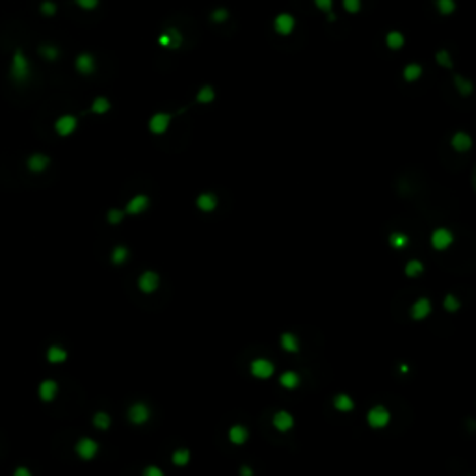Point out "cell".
I'll use <instances>...</instances> for the list:
<instances>
[{"label":"cell","instance_id":"6","mask_svg":"<svg viewBox=\"0 0 476 476\" xmlns=\"http://www.w3.org/2000/svg\"><path fill=\"white\" fill-rule=\"evenodd\" d=\"M430 242H431V246L436 247L437 251L448 249V247L452 246V242H454L452 231H450V229H445V227H439V229H436L434 233H431Z\"/></svg>","mask_w":476,"mask_h":476},{"label":"cell","instance_id":"24","mask_svg":"<svg viewBox=\"0 0 476 476\" xmlns=\"http://www.w3.org/2000/svg\"><path fill=\"white\" fill-rule=\"evenodd\" d=\"M454 86H456V90H458L459 95H463V97L470 95V93H472V90H474L472 82H469L467 78H463L461 75H456V76H454Z\"/></svg>","mask_w":476,"mask_h":476},{"label":"cell","instance_id":"41","mask_svg":"<svg viewBox=\"0 0 476 476\" xmlns=\"http://www.w3.org/2000/svg\"><path fill=\"white\" fill-rule=\"evenodd\" d=\"M210 19H212V23H225V21L229 19V12H227L225 8H218V10L212 12Z\"/></svg>","mask_w":476,"mask_h":476},{"label":"cell","instance_id":"4","mask_svg":"<svg viewBox=\"0 0 476 476\" xmlns=\"http://www.w3.org/2000/svg\"><path fill=\"white\" fill-rule=\"evenodd\" d=\"M169 123H171V114H167V112H156V114L151 115L147 126H149V131L153 132L155 136H160V134H164V132L169 128Z\"/></svg>","mask_w":476,"mask_h":476},{"label":"cell","instance_id":"18","mask_svg":"<svg viewBox=\"0 0 476 476\" xmlns=\"http://www.w3.org/2000/svg\"><path fill=\"white\" fill-rule=\"evenodd\" d=\"M195 205H197V208L203 210V212H212L214 208H216V205H218V199H216L214 194L205 192V194H201L199 197L195 199Z\"/></svg>","mask_w":476,"mask_h":476},{"label":"cell","instance_id":"19","mask_svg":"<svg viewBox=\"0 0 476 476\" xmlns=\"http://www.w3.org/2000/svg\"><path fill=\"white\" fill-rule=\"evenodd\" d=\"M58 395V383L52 381V379H45L43 383L39 385V398L43 402H51L54 400Z\"/></svg>","mask_w":476,"mask_h":476},{"label":"cell","instance_id":"44","mask_svg":"<svg viewBox=\"0 0 476 476\" xmlns=\"http://www.w3.org/2000/svg\"><path fill=\"white\" fill-rule=\"evenodd\" d=\"M106 218H108L110 224H119L121 220H123V212H121L119 208H112Z\"/></svg>","mask_w":476,"mask_h":476},{"label":"cell","instance_id":"22","mask_svg":"<svg viewBox=\"0 0 476 476\" xmlns=\"http://www.w3.org/2000/svg\"><path fill=\"white\" fill-rule=\"evenodd\" d=\"M281 346H283V350L290 352V354H296V352L299 350V340H298L296 335H292V333H283Z\"/></svg>","mask_w":476,"mask_h":476},{"label":"cell","instance_id":"2","mask_svg":"<svg viewBox=\"0 0 476 476\" xmlns=\"http://www.w3.org/2000/svg\"><path fill=\"white\" fill-rule=\"evenodd\" d=\"M76 126H78V119H76L73 114H63L54 121V131H56V134L62 136V138L71 136V134L76 131Z\"/></svg>","mask_w":476,"mask_h":476},{"label":"cell","instance_id":"5","mask_svg":"<svg viewBox=\"0 0 476 476\" xmlns=\"http://www.w3.org/2000/svg\"><path fill=\"white\" fill-rule=\"evenodd\" d=\"M367 420H368V426H370V428H376V430H379V428H385V426L389 424L391 413L387 411V409H385V407L376 406V407H372V409L368 411Z\"/></svg>","mask_w":476,"mask_h":476},{"label":"cell","instance_id":"34","mask_svg":"<svg viewBox=\"0 0 476 476\" xmlns=\"http://www.w3.org/2000/svg\"><path fill=\"white\" fill-rule=\"evenodd\" d=\"M315 6L320 10V12L327 13L329 21H335V13H333V0H313Z\"/></svg>","mask_w":476,"mask_h":476},{"label":"cell","instance_id":"23","mask_svg":"<svg viewBox=\"0 0 476 476\" xmlns=\"http://www.w3.org/2000/svg\"><path fill=\"white\" fill-rule=\"evenodd\" d=\"M333 404H335V409H338V411H344V413H348V411H352L354 409V400H352L350 395H337L335 396V400H333Z\"/></svg>","mask_w":476,"mask_h":476},{"label":"cell","instance_id":"38","mask_svg":"<svg viewBox=\"0 0 476 476\" xmlns=\"http://www.w3.org/2000/svg\"><path fill=\"white\" fill-rule=\"evenodd\" d=\"M188 461H190V452L186 448H179V450L173 452V463L175 465L183 467V465H186Z\"/></svg>","mask_w":476,"mask_h":476},{"label":"cell","instance_id":"8","mask_svg":"<svg viewBox=\"0 0 476 476\" xmlns=\"http://www.w3.org/2000/svg\"><path fill=\"white\" fill-rule=\"evenodd\" d=\"M75 450H76V454H78V458L93 459L99 452V445L93 441V439H90V437H82L80 441L76 443Z\"/></svg>","mask_w":476,"mask_h":476},{"label":"cell","instance_id":"30","mask_svg":"<svg viewBox=\"0 0 476 476\" xmlns=\"http://www.w3.org/2000/svg\"><path fill=\"white\" fill-rule=\"evenodd\" d=\"M216 99V93H214V88L212 86H203L197 92V95H195V101L201 104H210Z\"/></svg>","mask_w":476,"mask_h":476},{"label":"cell","instance_id":"14","mask_svg":"<svg viewBox=\"0 0 476 476\" xmlns=\"http://www.w3.org/2000/svg\"><path fill=\"white\" fill-rule=\"evenodd\" d=\"M450 144H452L454 151H458V153H467V151H470V147H472V138H470L469 132L458 131L452 136Z\"/></svg>","mask_w":476,"mask_h":476},{"label":"cell","instance_id":"47","mask_svg":"<svg viewBox=\"0 0 476 476\" xmlns=\"http://www.w3.org/2000/svg\"><path fill=\"white\" fill-rule=\"evenodd\" d=\"M240 476H253V470L249 467H242L240 469Z\"/></svg>","mask_w":476,"mask_h":476},{"label":"cell","instance_id":"10","mask_svg":"<svg viewBox=\"0 0 476 476\" xmlns=\"http://www.w3.org/2000/svg\"><path fill=\"white\" fill-rule=\"evenodd\" d=\"M151 417V411L149 407L145 406V404H142V402H138V404H134V406H131V409H128V420H131L132 424H144V422H147Z\"/></svg>","mask_w":476,"mask_h":476},{"label":"cell","instance_id":"33","mask_svg":"<svg viewBox=\"0 0 476 476\" xmlns=\"http://www.w3.org/2000/svg\"><path fill=\"white\" fill-rule=\"evenodd\" d=\"M39 12L43 17H54L58 12V6L56 2H52V0H43L39 4Z\"/></svg>","mask_w":476,"mask_h":476},{"label":"cell","instance_id":"39","mask_svg":"<svg viewBox=\"0 0 476 476\" xmlns=\"http://www.w3.org/2000/svg\"><path fill=\"white\" fill-rule=\"evenodd\" d=\"M93 424L99 430H106V428H110V417L106 413H97L93 417Z\"/></svg>","mask_w":476,"mask_h":476},{"label":"cell","instance_id":"13","mask_svg":"<svg viewBox=\"0 0 476 476\" xmlns=\"http://www.w3.org/2000/svg\"><path fill=\"white\" fill-rule=\"evenodd\" d=\"M147 208H149V197L144 195V194H138L128 201V205H126V212L131 214V216H138V214L145 212Z\"/></svg>","mask_w":476,"mask_h":476},{"label":"cell","instance_id":"27","mask_svg":"<svg viewBox=\"0 0 476 476\" xmlns=\"http://www.w3.org/2000/svg\"><path fill=\"white\" fill-rule=\"evenodd\" d=\"M279 383H281L285 389H296V387L299 385V374L292 372V370L283 372L281 378H279Z\"/></svg>","mask_w":476,"mask_h":476},{"label":"cell","instance_id":"26","mask_svg":"<svg viewBox=\"0 0 476 476\" xmlns=\"http://www.w3.org/2000/svg\"><path fill=\"white\" fill-rule=\"evenodd\" d=\"M39 54L45 58L47 62H56L60 58V49L56 45H52V43H43L39 47Z\"/></svg>","mask_w":476,"mask_h":476},{"label":"cell","instance_id":"46","mask_svg":"<svg viewBox=\"0 0 476 476\" xmlns=\"http://www.w3.org/2000/svg\"><path fill=\"white\" fill-rule=\"evenodd\" d=\"M13 476H32V472H30V469H26V467H17L15 472H13Z\"/></svg>","mask_w":476,"mask_h":476},{"label":"cell","instance_id":"45","mask_svg":"<svg viewBox=\"0 0 476 476\" xmlns=\"http://www.w3.org/2000/svg\"><path fill=\"white\" fill-rule=\"evenodd\" d=\"M144 476H164V472H162L158 467L151 465V467H147V469L144 470Z\"/></svg>","mask_w":476,"mask_h":476},{"label":"cell","instance_id":"17","mask_svg":"<svg viewBox=\"0 0 476 476\" xmlns=\"http://www.w3.org/2000/svg\"><path fill=\"white\" fill-rule=\"evenodd\" d=\"M274 428L279 431H288L294 426V417L288 411H277L274 415V420H272Z\"/></svg>","mask_w":476,"mask_h":476},{"label":"cell","instance_id":"42","mask_svg":"<svg viewBox=\"0 0 476 476\" xmlns=\"http://www.w3.org/2000/svg\"><path fill=\"white\" fill-rule=\"evenodd\" d=\"M76 6L80 8V10H86V12H90V10H95V8L99 6V2L101 0H75Z\"/></svg>","mask_w":476,"mask_h":476},{"label":"cell","instance_id":"15","mask_svg":"<svg viewBox=\"0 0 476 476\" xmlns=\"http://www.w3.org/2000/svg\"><path fill=\"white\" fill-rule=\"evenodd\" d=\"M49 164H51V158L47 155H43V153H34V155H30L28 160H26V167H28L32 173L45 171L47 167H49Z\"/></svg>","mask_w":476,"mask_h":476},{"label":"cell","instance_id":"25","mask_svg":"<svg viewBox=\"0 0 476 476\" xmlns=\"http://www.w3.org/2000/svg\"><path fill=\"white\" fill-rule=\"evenodd\" d=\"M47 359H49V363H54V365L63 363L67 359V352L63 350L62 346H51V348L47 350Z\"/></svg>","mask_w":476,"mask_h":476},{"label":"cell","instance_id":"29","mask_svg":"<svg viewBox=\"0 0 476 476\" xmlns=\"http://www.w3.org/2000/svg\"><path fill=\"white\" fill-rule=\"evenodd\" d=\"M90 110H92V114L104 115L110 110V101L106 97H95L92 106H90Z\"/></svg>","mask_w":476,"mask_h":476},{"label":"cell","instance_id":"1","mask_svg":"<svg viewBox=\"0 0 476 476\" xmlns=\"http://www.w3.org/2000/svg\"><path fill=\"white\" fill-rule=\"evenodd\" d=\"M10 78L15 84H26L32 78V63L23 49H15L10 62Z\"/></svg>","mask_w":476,"mask_h":476},{"label":"cell","instance_id":"40","mask_svg":"<svg viewBox=\"0 0 476 476\" xmlns=\"http://www.w3.org/2000/svg\"><path fill=\"white\" fill-rule=\"evenodd\" d=\"M342 8L348 13L356 15V13L361 12V0H342Z\"/></svg>","mask_w":476,"mask_h":476},{"label":"cell","instance_id":"7","mask_svg":"<svg viewBox=\"0 0 476 476\" xmlns=\"http://www.w3.org/2000/svg\"><path fill=\"white\" fill-rule=\"evenodd\" d=\"M75 69L80 73L82 76H90L95 73V58L90 52H80L75 60Z\"/></svg>","mask_w":476,"mask_h":476},{"label":"cell","instance_id":"36","mask_svg":"<svg viewBox=\"0 0 476 476\" xmlns=\"http://www.w3.org/2000/svg\"><path fill=\"white\" fill-rule=\"evenodd\" d=\"M128 258V249L125 246H117L112 251V263L114 264H123Z\"/></svg>","mask_w":476,"mask_h":476},{"label":"cell","instance_id":"12","mask_svg":"<svg viewBox=\"0 0 476 476\" xmlns=\"http://www.w3.org/2000/svg\"><path fill=\"white\" fill-rule=\"evenodd\" d=\"M158 43H160V47H164V49H179V47L183 45V35H181L179 30L167 28L166 32L158 37Z\"/></svg>","mask_w":476,"mask_h":476},{"label":"cell","instance_id":"35","mask_svg":"<svg viewBox=\"0 0 476 476\" xmlns=\"http://www.w3.org/2000/svg\"><path fill=\"white\" fill-rule=\"evenodd\" d=\"M436 62L439 63L441 67H447V69H450V67H452V58H450V52H448L447 49H441V51H437Z\"/></svg>","mask_w":476,"mask_h":476},{"label":"cell","instance_id":"37","mask_svg":"<svg viewBox=\"0 0 476 476\" xmlns=\"http://www.w3.org/2000/svg\"><path fill=\"white\" fill-rule=\"evenodd\" d=\"M389 244L395 249H402V247L407 246V236L404 235V233H393V235L389 236Z\"/></svg>","mask_w":476,"mask_h":476},{"label":"cell","instance_id":"9","mask_svg":"<svg viewBox=\"0 0 476 476\" xmlns=\"http://www.w3.org/2000/svg\"><path fill=\"white\" fill-rule=\"evenodd\" d=\"M251 374L258 379H266L274 374V363L264 359V357H258L251 363Z\"/></svg>","mask_w":476,"mask_h":476},{"label":"cell","instance_id":"43","mask_svg":"<svg viewBox=\"0 0 476 476\" xmlns=\"http://www.w3.org/2000/svg\"><path fill=\"white\" fill-rule=\"evenodd\" d=\"M445 309L447 311H458L459 309V301L456 296H452V294H448L447 298H445Z\"/></svg>","mask_w":476,"mask_h":476},{"label":"cell","instance_id":"11","mask_svg":"<svg viewBox=\"0 0 476 476\" xmlns=\"http://www.w3.org/2000/svg\"><path fill=\"white\" fill-rule=\"evenodd\" d=\"M158 285H160V277H158V274H156V272H144V274L140 276V279H138L140 290H142V292H145V294L155 292L156 288H158Z\"/></svg>","mask_w":476,"mask_h":476},{"label":"cell","instance_id":"21","mask_svg":"<svg viewBox=\"0 0 476 476\" xmlns=\"http://www.w3.org/2000/svg\"><path fill=\"white\" fill-rule=\"evenodd\" d=\"M422 76V65L420 63H407L402 71V78L406 82H417Z\"/></svg>","mask_w":476,"mask_h":476},{"label":"cell","instance_id":"31","mask_svg":"<svg viewBox=\"0 0 476 476\" xmlns=\"http://www.w3.org/2000/svg\"><path fill=\"white\" fill-rule=\"evenodd\" d=\"M436 8L443 17H448L456 12V0H436Z\"/></svg>","mask_w":476,"mask_h":476},{"label":"cell","instance_id":"20","mask_svg":"<svg viewBox=\"0 0 476 476\" xmlns=\"http://www.w3.org/2000/svg\"><path fill=\"white\" fill-rule=\"evenodd\" d=\"M385 45H387V49H391V51H400L402 47L406 45V37H404V34L398 32V30H391L389 34L385 35Z\"/></svg>","mask_w":476,"mask_h":476},{"label":"cell","instance_id":"32","mask_svg":"<svg viewBox=\"0 0 476 476\" xmlns=\"http://www.w3.org/2000/svg\"><path fill=\"white\" fill-rule=\"evenodd\" d=\"M422 272H424V266H422V263L417 261V258H413V261H409V263L406 264V276L407 277H417V276H420Z\"/></svg>","mask_w":476,"mask_h":476},{"label":"cell","instance_id":"3","mask_svg":"<svg viewBox=\"0 0 476 476\" xmlns=\"http://www.w3.org/2000/svg\"><path fill=\"white\" fill-rule=\"evenodd\" d=\"M294 28H296V17H294L292 13H287L283 12L279 13V15H276V19H274V30H276L277 35H290L294 32Z\"/></svg>","mask_w":476,"mask_h":476},{"label":"cell","instance_id":"16","mask_svg":"<svg viewBox=\"0 0 476 476\" xmlns=\"http://www.w3.org/2000/svg\"><path fill=\"white\" fill-rule=\"evenodd\" d=\"M430 313H431V304L428 298H420L411 305V316H413L415 320H424Z\"/></svg>","mask_w":476,"mask_h":476},{"label":"cell","instance_id":"28","mask_svg":"<svg viewBox=\"0 0 476 476\" xmlns=\"http://www.w3.org/2000/svg\"><path fill=\"white\" fill-rule=\"evenodd\" d=\"M229 439H231V443H235V445H242V443L247 441V430L240 424L233 426L229 430Z\"/></svg>","mask_w":476,"mask_h":476}]
</instances>
